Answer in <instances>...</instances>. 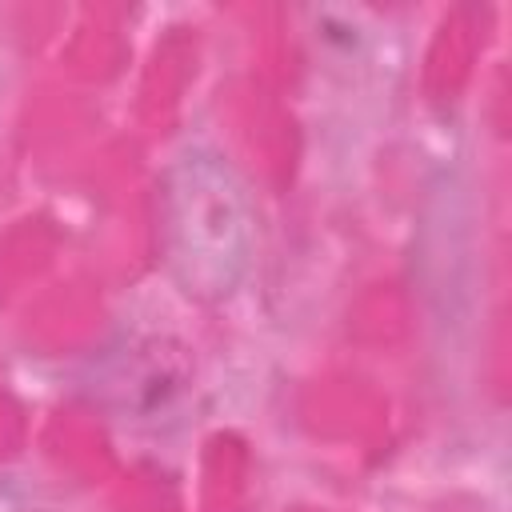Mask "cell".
<instances>
[{
  "label": "cell",
  "instance_id": "obj_1",
  "mask_svg": "<svg viewBox=\"0 0 512 512\" xmlns=\"http://www.w3.org/2000/svg\"><path fill=\"white\" fill-rule=\"evenodd\" d=\"M160 212L176 284L196 300H228L256 248V216L236 168L208 148L176 156L164 172Z\"/></svg>",
  "mask_w": 512,
  "mask_h": 512
}]
</instances>
